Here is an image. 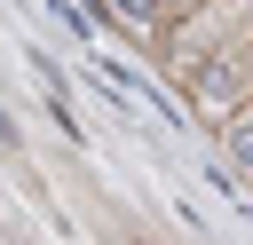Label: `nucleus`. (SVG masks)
<instances>
[{
    "label": "nucleus",
    "instance_id": "nucleus-1",
    "mask_svg": "<svg viewBox=\"0 0 253 245\" xmlns=\"http://www.w3.org/2000/svg\"><path fill=\"white\" fill-rule=\"evenodd\" d=\"M253 24V0H198L190 16H174L166 32H158V71L174 79V87H190L198 71H206V55L229 40V32H245Z\"/></svg>",
    "mask_w": 253,
    "mask_h": 245
},
{
    "label": "nucleus",
    "instance_id": "nucleus-2",
    "mask_svg": "<svg viewBox=\"0 0 253 245\" xmlns=\"http://www.w3.org/2000/svg\"><path fill=\"white\" fill-rule=\"evenodd\" d=\"M245 103H253V24H245V32H229V40L206 55V71L190 79V111H198L206 126L237 119Z\"/></svg>",
    "mask_w": 253,
    "mask_h": 245
},
{
    "label": "nucleus",
    "instance_id": "nucleus-3",
    "mask_svg": "<svg viewBox=\"0 0 253 245\" xmlns=\"http://www.w3.org/2000/svg\"><path fill=\"white\" fill-rule=\"evenodd\" d=\"M198 0H103V16L119 24V32H134V40H150L158 47V32L174 24V16H190Z\"/></svg>",
    "mask_w": 253,
    "mask_h": 245
}]
</instances>
